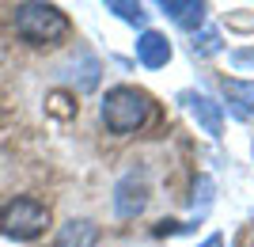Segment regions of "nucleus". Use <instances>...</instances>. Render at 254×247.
Masks as SVG:
<instances>
[{"label": "nucleus", "instance_id": "obj_1", "mask_svg": "<svg viewBox=\"0 0 254 247\" xmlns=\"http://www.w3.org/2000/svg\"><path fill=\"white\" fill-rule=\"evenodd\" d=\"M99 118L114 137H129L152 118V99L148 91H140L133 84H114L106 87L103 103H99Z\"/></svg>", "mask_w": 254, "mask_h": 247}, {"label": "nucleus", "instance_id": "obj_2", "mask_svg": "<svg viewBox=\"0 0 254 247\" xmlns=\"http://www.w3.org/2000/svg\"><path fill=\"white\" fill-rule=\"evenodd\" d=\"M11 27L31 46H53L61 38H68V15L57 4H15Z\"/></svg>", "mask_w": 254, "mask_h": 247}, {"label": "nucleus", "instance_id": "obj_3", "mask_svg": "<svg viewBox=\"0 0 254 247\" xmlns=\"http://www.w3.org/2000/svg\"><path fill=\"white\" fill-rule=\"evenodd\" d=\"M50 228V205L38 198H8L0 205V232L8 240H38Z\"/></svg>", "mask_w": 254, "mask_h": 247}, {"label": "nucleus", "instance_id": "obj_4", "mask_svg": "<svg viewBox=\"0 0 254 247\" xmlns=\"http://www.w3.org/2000/svg\"><path fill=\"white\" fill-rule=\"evenodd\" d=\"M144 209H148V179H144V171H126L114 183V217L133 221Z\"/></svg>", "mask_w": 254, "mask_h": 247}, {"label": "nucleus", "instance_id": "obj_5", "mask_svg": "<svg viewBox=\"0 0 254 247\" xmlns=\"http://www.w3.org/2000/svg\"><path fill=\"white\" fill-rule=\"evenodd\" d=\"M179 103L193 114V122L209 133V137H220L224 133V107L205 91H179Z\"/></svg>", "mask_w": 254, "mask_h": 247}, {"label": "nucleus", "instance_id": "obj_6", "mask_svg": "<svg viewBox=\"0 0 254 247\" xmlns=\"http://www.w3.org/2000/svg\"><path fill=\"white\" fill-rule=\"evenodd\" d=\"M137 61L144 65V69H163V65L175 57V46H171V38L163 31H152V27H144L137 38Z\"/></svg>", "mask_w": 254, "mask_h": 247}, {"label": "nucleus", "instance_id": "obj_7", "mask_svg": "<svg viewBox=\"0 0 254 247\" xmlns=\"http://www.w3.org/2000/svg\"><path fill=\"white\" fill-rule=\"evenodd\" d=\"M159 11H163L175 27L197 34V31H201V23H205L209 4H205V0H159Z\"/></svg>", "mask_w": 254, "mask_h": 247}, {"label": "nucleus", "instance_id": "obj_8", "mask_svg": "<svg viewBox=\"0 0 254 247\" xmlns=\"http://www.w3.org/2000/svg\"><path fill=\"white\" fill-rule=\"evenodd\" d=\"M95 244H99V225L95 221H84V217H80V221L72 217V221L61 225L53 247H95Z\"/></svg>", "mask_w": 254, "mask_h": 247}, {"label": "nucleus", "instance_id": "obj_9", "mask_svg": "<svg viewBox=\"0 0 254 247\" xmlns=\"http://www.w3.org/2000/svg\"><path fill=\"white\" fill-rule=\"evenodd\" d=\"M224 95H228V103H232V110L239 114V118H247V114H254V80H239V76H224Z\"/></svg>", "mask_w": 254, "mask_h": 247}, {"label": "nucleus", "instance_id": "obj_10", "mask_svg": "<svg viewBox=\"0 0 254 247\" xmlns=\"http://www.w3.org/2000/svg\"><path fill=\"white\" fill-rule=\"evenodd\" d=\"M106 11L118 15L122 23H133V27H144V23H148V11H144V4H137V0H106Z\"/></svg>", "mask_w": 254, "mask_h": 247}, {"label": "nucleus", "instance_id": "obj_11", "mask_svg": "<svg viewBox=\"0 0 254 247\" xmlns=\"http://www.w3.org/2000/svg\"><path fill=\"white\" fill-rule=\"evenodd\" d=\"M190 50H193V57H212V54H220L224 50V42H220V31H197L193 34V42H190Z\"/></svg>", "mask_w": 254, "mask_h": 247}, {"label": "nucleus", "instance_id": "obj_12", "mask_svg": "<svg viewBox=\"0 0 254 247\" xmlns=\"http://www.w3.org/2000/svg\"><path fill=\"white\" fill-rule=\"evenodd\" d=\"M228 61H232L239 73H247V69H254V50H228Z\"/></svg>", "mask_w": 254, "mask_h": 247}, {"label": "nucleus", "instance_id": "obj_13", "mask_svg": "<svg viewBox=\"0 0 254 247\" xmlns=\"http://www.w3.org/2000/svg\"><path fill=\"white\" fill-rule=\"evenodd\" d=\"M197 247H224V236H220V232H212V236H205Z\"/></svg>", "mask_w": 254, "mask_h": 247}, {"label": "nucleus", "instance_id": "obj_14", "mask_svg": "<svg viewBox=\"0 0 254 247\" xmlns=\"http://www.w3.org/2000/svg\"><path fill=\"white\" fill-rule=\"evenodd\" d=\"M251 156H254V141H251Z\"/></svg>", "mask_w": 254, "mask_h": 247}]
</instances>
